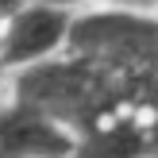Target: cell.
Segmentation results:
<instances>
[{"label":"cell","instance_id":"5b68a950","mask_svg":"<svg viewBox=\"0 0 158 158\" xmlns=\"http://www.w3.org/2000/svg\"><path fill=\"white\" fill-rule=\"evenodd\" d=\"M23 4H27V0H0V23H8V19H12V15L23 8Z\"/></svg>","mask_w":158,"mask_h":158},{"label":"cell","instance_id":"7a4b0ae2","mask_svg":"<svg viewBox=\"0 0 158 158\" xmlns=\"http://www.w3.org/2000/svg\"><path fill=\"white\" fill-rule=\"evenodd\" d=\"M73 15L66 8L50 4H27L0 27V50H4V69H31L39 62H50L66 50Z\"/></svg>","mask_w":158,"mask_h":158},{"label":"cell","instance_id":"6da1fadb","mask_svg":"<svg viewBox=\"0 0 158 158\" xmlns=\"http://www.w3.org/2000/svg\"><path fill=\"white\" fill-rule=\"evenodd\" d=\"M15 100L46 112L112 158H158V19L93 12L73 19L66 50L19 69Z\"/></svg>","mask_w":158,"mask_h":158},{"label":"cell","instance_id":"52a82bcc","mask_svg":"<svg viewBox=\"0 0 158 158\" xmlns=\"http://www.w3.org/2000/svg\"><path fill=\"white\" fill-rule=\"evenodd\" d=\"M0 73H4V50H0Z\"/></svg>","mask_w":158,"mask_h":158},{"label":"cell","instance_id":"8992f818","mask_svg":"<svg viewBox=\"0 0 158 158\" xmlns=\"http://www.w3.org/2000/svg\"><path fill=\"white\" fill-rule=\"evenodd\" d=\"M35 4H50V8H66V12H69V8L81 4V0H35Z\"/></svg>","mask_w":158,"mask_h":158},{"label":"cell","instance_id":"3957f363","mask_svg":"<svg viewBox=\"0 0 158 158\" xmlns=\"http://www.w3.org/2000/svg\"><path fill=\"white\" fill-rule=\"evenodd\" d=\"M73 135L46 112L8 100L0 104V158H69Z\"/></svg>","mask_w":158,"mask_h":158},{"label":"cell","instance_id":"277c9868","mask_svg":"<svg viewBox=\"0 0 158 158\" xmlns=\"http://www.w3.org/2000/svg\"><path fill=\"white\" fill-rule=\"evenodd\" d=\"M112 8H123V12H147V8H154L158 0H108Z\"/></svg>","mask_w":158,"mask_h":158}]
</instances>
